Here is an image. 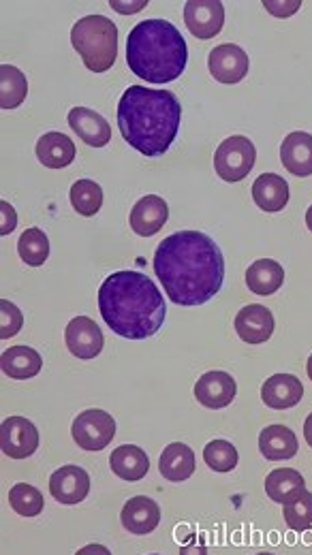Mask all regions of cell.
Returning <instances> with one entry per match:
<instances>
[{
	"label": "cell",
	"instance_id": "1",
	"mask_svg": "<svg viewBox=\"0 0 312 555\" xmlns=\"http://www.w3.org/2000/svg\"><path fill=\"white\" fill-rule=\"evenodd\" d=\"M154 272L178 306H204L225 282V259L210 235L178 231L154 252Z\"/></svg>",
	"mask_w": 312,
	"mask_h": 555
},
{
	"label": "cell",
	"instance_id": "2",
	"mask_svg": "<svg viewBox=\"0 0 312 555\" xmlns=\"http://www.w3.org/2000/svg\"><path fill=\"white\" fill-rule=\"evenodd\" d=\"M99 310L107 327L127 340H146L165 323V299L159 287L139 272H116L99 289Z\"/></svg>",
	"mask_w": 312,
	"mask_h": 555
},
{
	"label": "cell",
	"instance_id": "3",
	"mask_svg": "<svg viewBox=\"0 0 312 555\" xmlns=\"http://www.w3.org/2000/svg\"><path fill=\"white\" fill-rule=\"evenodd\" d=\"M182 107L169 90L131 86L118 103V126L124 141L144 156H163L180 129Z\"/></svg>",
	"mask_w": 312,
	"mask_h": 555
},
{
	"label": "cell",
	"instance_id": "4",
	"mask_svg": "<svg viewBox=\"0 0 312 555\" xmlns=\"http://www.w3.org/2000/svg\"><path fill=\"white\" fill-rule=\"evenodd\" d=\"M189 50L180 30L167 20L139 22L127 39L129 69L150 84H169L186 69Z\"/></svg>",
	"mask_w": 312,
	"mask_h": 555
},
{
	"label": "cell",
	"instance_id": "5",
	"mask_svg": "<svg viewBox=\"0 0 312 555\" xmlns=\"http://www.w3.org/2000/svg\"><path fill=\"white\" fill-rule=\"evenodd\" d=\"M73 50L92 73H105L118 56V28L105 15H86L71 30Z\"/></svg>",
	"mask_w": 312,
	"mask_h": 555
},
{
	"label": "cell",
	"instance_id": "6",
	"mask_svg": "<svg viewBox=\"0 0 312 555\" xmlns=\"http://www.w3.org/2000/svg\"><path fill=\"white\" fill-rule=\"evenodd\" d=\"M257 161L255 144L244 135L227 137L214 154V169L225 182H240L253 171Z\"/></svg>",
	"mask_w": 312,
	"mask_h": 555
},
{
	"label": "cell",
	"instance_id": "7",
	"mask_svg": "<svg viewBox=\"0 0 312 555\" xmlns=\"http://www.w3.org/2000/svg\"><path fill=\"white\" fill-rule=\"evenodd\" d=\"M71 436L77 447L84 451H103L116 436V421L105 410H84L82 415H77V419L73 421Z\"/></svg>",
	"mask_w": 312,
	"mask_h": 555
},
{
	"label": "cell",
	"instance_id": "8",
	"mask_svg": "<svg viewBox=\"0 0 312 555\" xmlns=\"http://www.w3.org/2000/svg\"><path fill=\"white\" fill-rule=\"evenodd\" d=\"M0 449L11 459H26L39 449V430L24 417H9L0 425Z\"/></svg>",
	"mask_w": 312,
	"mask_h": 555
},
{
	"label": "cell",
	"instance_id": "9",
	"mask_svg": "<svg viewBox=\"0 0 312 555\" xmlns=\"http://www.w3.org/2000/svg\"><path fill=\"white\" fill-rule=\"evenodd\" d=\"M184 22L193 37L212 39L225 26V7L218 0H189L184 7Z\"/></svg>",
	"mask_w": 312,
	"mask_h": 555
},
{
	"label": "cell",
	"instance_id": "10",
	"mask_svg": "<svg viewBox=\"0 0 312 555\" xmlns=\"http://www.w3.org/2000/svg\"><path fill=\"white\" fill-rule=\"evenodd\" d=\"M65 342L77 359H95L101 355L105 338L99 325L88 316H75L65 329Z\"/></svg>",
	"mask_w": 312,
	"mask_h": 555
},
{
	"label": "cell",
	"instance_id": "11",
	"mask_svg": "<svg viewBox=\"0 0 312 555\" xmlns=\"http://www.w3.org/2000/svg\"><path fill=\"white\" fill-rule=\"evenodd\" d=\"M208 67L212 77L221 84H238L248 73V56L238 45L223 43L210 52Z\"/></svg>",
	"mask_w": 312,
	"mask_h": 555
},
{
	"label": "cell",
	"instance_id": "12",
	"mask_svg": "<svg viewBox=\"0 0 312 555\" xmlns=\"http://www.w3.org/2000/svg\"><path fill=\"white\" fill-rule=\"evenodd\" d=\"M50 494L60 504H80L90 494V474L80 466H62L50 477Z\"/></svg>",
	"mask_w": 312,
	"mask_h": 555
},
{
	"label": "cell",
	"instance_id": "13",
	"mask_svg": "<svg viewBox=\"0 0 312 555\" xmlns=\"http://www.w3.org/2000/svg\"><path fill=\"white\" fill-rule=\"evenodd\" d=\"M238 393V385L233 380L231 374L214 370V372H206L197 380L195 385V398L201 406L218 410V408H227L233 400H236Z\"/></svg>",
	"mask_w": 312,
	"mask_h": 555
},
{
	"label": "cell",
	"instance_id": "14",
	"mask_svg": "<svg viewBox=\"0 0 312 555\" xmlns=\"http://www.w3.org/2000/svg\"><path fill=\"white\" fill-rule=\"evenodd\" d=\"M274 327H276L274 314L261 304L244 306L236 316V331L246 344L268 342L272 338Z\"/></svg>",
	"mask_w": 312,
	"mask_h": 555
},
{
	"label": "cell",
	"instance_id": "15",
	"mask_svg": "<svg viewBox=\"0 0 312 555\" xmlns=\"http://www.w3.org/2000/svg\"><path fill=\"white\" fill-rule=\"evenodd\" d=\"M120 521L127 532L135 536H146L159 528L161 509L152 498L148 496H135L131 498L120 513Z\"/></svg>",
	"mask_w": 312,
	"mask_h": 555
},
{
	"label": "cell",
	"instance_id": "16",
	"mask_svg": "<svg viewBox=\"0 0 312 555\" xmlns=\"http://www.w3.org/2000/svg\"><path fill=\"white\" fill-rule=\"evenodd\" d=\"M304 385L293 374H274L261 387V400L268 408L287 410L302 402Z\"/></svg>",
	"mask_w": 312,
	"mask_h": 555
},
{
	"label": "cell",
	"instance_id": "17",
	"mask_svg": "<svg viewBox=\"0 0 312 555\" xmlns=\"http://www.w3.org/2000/svg\"><path fill=\"white\" fill-rule=\"evenodd\" d=\"M69 124L75 135L92 148H103L112 139V126L101 114L88 107H73L69 111Z\"/></svg>",
	"mask_w": 312,
	"mask_h": 555
},
{
	"label": "cell",
	"instance_id": "18",
	"mask_svg": "<svg viewBox=\"0 0 312 555\" xmlns=\"http://www.w3.org/2000/svg\"><path fill=\"white\" fill-rule=\"evenodd\" d=\"M167 218H169V208L165 199L159 195H148L135 203L129 220H131V229L137 235L152 237L154 233H159L165 227Z\"/></svg>",
	"mask_w": 312,
	"mask_h": 555
},
{
	"label": "cell",
	"instance_id": "19",
	"mask_svg": "<svg viewBox=\"0 0 312 555\" xmlns=\"http://www.w3.org/2000/svg\"><path fill=\"white\" fill-rule=\"evenodd\" d=\"M280 158H283V165L291 176H312V135L304 131H295L287 135L283 146H280Z\"/></svg>",
	"mask_w": 312,
	"mask_h": 555
},
{
	"label": "cell",
	"instance_id": "20",
	"mask_svg": "<svg viewBox=\"0 0 312 555\" xmlns=\"http://www.w3.org/2000/svg\"><path fill=\"white\" fill-rule=\"evenodd\" d=\"M159 470L171 483H180L193 477L195 472V453L184 442H171L159 457Z\"/></svg>",
	"mask_w": 312,
	"mask_h": 555
},
{
	"label": "cell",
	"instance_id": "21",
	"mask_svg": "<svg viewBox=\"0 0 312 555\" xmlns=\"http://www.w3.org/2000/svg\"><path fill=\"white\" fill-rule=\"evenodd\" d=\"M109 466H112L116 477L122 481H142L150 470V459L144 449L135 447V444H122L112 455H109Z\"/></svg>",
	"mask_w": 312,
	"mask_h": 555
},
{
	"label": "cell",
	"instance_id": "22",
	"mask_svg": "<svg viewBox=\"0 0 312 555\" xmlns=\"http://www.w3.org/2000/svg\"><path fill=\"white\" fill-rule=\"evenodd\" d=\"M253 199L263 212H280L289 203V184L278 173H261L253 184Z\"/></svg>",
	"mask_w": 312,
	"mask_h": 555
},
{
	"label": "cell",
	"instance_id": "23",
	"mask_svg": "<svg viewBox=\"0 0 312 555\" xmlns=\"http://www.w3.org/2000/svg\"><path fill=\"white\" fill-rule=\"evenodd\" d=\"M259 451L270 462L278 459H291L298 453V438L287 425H268L261 430L259 436Z\"/></svg>",
	"mask_w": 312,
	"mask_h": 555
},
{
	"label": "cell",
	"instance_id": "24",
	"mask_svg": "<svg viewBox=\"0 0 312 555\" xmlns=\"http://www.w3.org/2000/svg\"><path fill=\"white\" fill-rule=\"evenodd\" d=\"M37 158L48 169H65L75 158V144L65 133H45L37 141Z\"/></svg>",
	"mask_w": 312,
	"mask_h": 555
},
{
	"label": "cell",
	"instance_id": "25",
	"mask_svg": "<svg viewBox=\"0 0 312 555\" xmlns=\"http://www.w3.org/2000/svg\"><path fill=\"white\" fill-rule=\"evenodd\" d=\"M285 282V269L272 259H259L246 269V287L255 295H274Z\"/></svg>",
	"mask_w": 312,
	"mask_h": 555
},
{
	"label": "cell",
	"instance_id": "26",
	"mask_svg": "<svg viewBox=\"0 0 312 555\" xmlns=\"http://www.w3.org/2000/svg\"><path fill=\"white\" fill-rule=\"evenodd\" d=\"M0 368L15 380H26V378H35L41 368H43V359L41 355L30 346H11L0 357Z\"/></svg>",
	"mask_w": 312,
	"mask_h": 555
},
{
	"label": "cell",
	"instance_id": "27",
	"mask_svg": "<svg viewBox=\"0 0 312 555\" xmlns=\"http://www.w3.org/2000/svg\"><path fill=\"white\" fill-rule=\"evenodd\" d=\"M306 491L304 477L293 468H278L265 477V494L278 504H287Z\"/></svg>",
	"mask_w": 312,
	"mask_h": 555
},
{
	"label": "cell",
	"instance_id": "28",
	"mask_svg": "<svg viewBox=\"0 0 312 555\" xmlns=\"http://www.w3.org/2000/svg\"><path fill=\"white\" fill-rule=\"evenodd\" d=\"M28 94V82L26 75L11 65L0 67V107L15 109L20 107Z\"/></svg>",
	"mask_w": 312,
	"mask_h": 555
},
{
	"label": "cell",
	"instance_id": "29",
	"mask_svg": "<svg viewBox=\"0 0 312 555\" xmlns=\"http://www.w3.org/2000/svg\"><path fill=\"white\" fill-rule=\"evenodd\" d=\"M73 210L82 216H95L103 205V188L92 180H77L71 186Z\"/></svg>",
	"mask_w": 312,
	"mask_h": 555
},
{
	"label": "cell",
	"instance_id": "30",
	"mask_svg": "<svg viewBox=\"0 0 312 555\" xmlns=\"http://www.w3.org/2000/svg\"><path fill=\"white\" fill-rule=\"evenodd\" d=\"M18 252L26 265L39 267L50 257V240L41 229H28L18 242Z\"/></svg>",
	"mask_w": 312,
	"mask_h": 555
},
{
	"label": "cell",
	"instance_id": "31",
	"mask_svg": "<svg viewBox=\"0 0 312 555\" xmlns=\"http://www.w3.org/2000/svg\"><path fill=\"white\" fill-rule=\"evenodd\" d=\"M11 509L22 517H37L43 511V496L41 491L28 483H18L9 491Z\"/></svg>",
	"mask_w": 312,
	"mask_h": 555
},
{
	"label": "cell",
	"instance_id": "32",
	"mask_svg": "<svg viewBox=\"0 0 312 555\" xmlns=\"http://www.w3.org/2000/svg\"><path fill=\"white\" fill-rule=\"evenodd\" d=\"M204 459L210 466V470H214V472H231V470H236V466L240 462V455H238V449L233 447L231 442L212 440L204 449Z\"/></svg>",
	"mask_w": 312,
	"mask_h": 555
},
{
	"label": "cell",
	"instance_id": "33",
	"mask_svg": "<svg viewBox=\"0 0 312 555\" xmlns=\"http://www.w3.org/2000/svg\"><path fill=\"white\" fill-rule=\"evenodd\" d=\"M283 517L287 526L295 532H306L312 528V494L310 491H302L298 498L285 504Z\"/></svg>",
	"mask_w": 312,
	"mask_h": 555
},
{
	"label": "cell",
	"instance_id": "34",
	"mask_svg": "<svg viewBox=\"0 0 312 555\" xmlns=\"http://www.w3.org/2000/svg\"><path fill=\"white\" fill-rule=\"evenodd\" d=\"M0 314H3V325H0V338L7 340L13 338L24 325V316L20 312V308L11 304L9 299L0 301Z\"/></svg>",
	"mask_w": 312,
	"mask_h": 555
},
{
	"label": "cell",
	"instance_id": "35",
	"mask_svg": "<svg viewBox=\"0 0 312 555\" xmlns=\"http://www.w3.org/2000/svg\"><path fill=\"white\" fill-rule=\"evenodd\" d=\"M263 7L268 9L276 18H287V15H293L302 7L300 0H291V3H272V0H265Z\"/></svg>",
	"mask_w": 312,
	"mask_h": 555
},
{
	"label": "cell",
	"instance_id": "36",
	"mask_svg": "<svg viewBox=\"0 0 312 555\" xmlns=\"http://www.w3.org/2000/svg\"><path fill=\"white\" fill-rule=\"evenodd\" d=\"M208 553H210L208 551V543H206V538L201 536V534L193 536L189 543L180 547V555H208Z\"/></svg>",
	"mask_w": 312,
	"mask_h": 555
},
{
	"label": "cell",
	"instance_id": "37",
	"mask_svg": "<svg viewBox=\"0 0 312 555\" xmlns=\"http://www.w3.org/2000/svg\"><path fill=\"white\" fill-rule=\"evenodd\" d=\"M0 212H3V222H0V233L9 235L15 227V222H18V216H15V210L7 201H0Z\"/></svg>",
	"mask_w": 312,
	"mask_h": 555
},
{
	"label": "cell",
	"instance_id": "38",
	"mask_svg": "<svg viewBox=\"0 0 312 555\" xmlns=\"http://www.w3.org/2000/svg\"><path fill=\"white\" fill-rule=\"evenodd\" d=\"M75 555H112V551H109L105 545H99V543H92V545H86L82 547L80 551H77Z\"/></svg>",
	"mask_w": 312,
	"mask_h": 555
},
{
	"label": "cell",
	"instance_id": "39",
	"mask_svg": "<svg viewBox=\"0 0 312 555\" xmlns=\"http://www.w3.org/2000/svg\"><path fill=\"white\" fill-rule=\"evenodd\" d=\"M148 3L146 0H142V3H133V5H124V3H116V0H112V7L118 11V13H135L139 9H144Z\"/></svg>",
	"mask_w": 312,
	"mask_h": 555
},
{
	"label": "cell",
	"instance_id": "40",
	"mask_svg": "<svg viewBox=\"0 0 312 555\" xmlns=\"http://www.w3.org/2000/svg\"><path fill=\"white\" fill-rule=\"evenodd\" d=\"M304 436H306V442L312 447V412H310L306 423H304Z\"/></svg>",
	"mask_w": 312,
	"mask_h": 555
},
{
	"label": "cell",
	"instance_id": "41",
	"mask_svg": "<svg viewBox=\"0 0 312 555\" xmlns=\"http://www.w3.org/2000/svg\"><path fill=\"white\" fill-rule=\"evenodd\" d=\"M306 225H308V229L312 231V205H310L308 212H306Z\"/></svg>",
	"mask_w": 312,
	"mask_h": 555
},
{
	"label": "cell",
	"instance_id": "42",
	"mask_svg": "<svg viewBox=\"0 0 312 555\" xmlns=\"http://www.w3.org/2000/svg\"><path fill=\"white\" fill-rule=\"evenodd\" d=\"M306 372H308V378L312 380V355L308 357V363H306Z\"/></svg>",
	"mask_w": 312,
	"mask_h": 555
},
{
	"label": "cell",
	"instance_id": "43",
	"mask_svg": "<svg viewBox=\"0 0 312 555\" xmlns=\"http://www.w3.org/2000/svg\"><path fill=\"white\" fill-rule=\"evenodd\" d=\"M257 555H274V553H257Z\"/></svg>",
	"mask_w": 312,
	"mask_h": 555
},
{
	"label": "cell",
	"instance_id": "44",
	"mask_svg": "<svg viewBox=\"0 0 312 555\" xmlns=\"http://www.w3.org/2000/svg\"><path fill=\"white\" fill-rule=\"evenodd\" d=\"M150 555H159V553H150Z\"/></svg>",
	"mask_w": 312,
	"mask_h": 555
}]
</instances>
